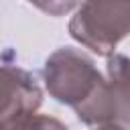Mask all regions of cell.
Listing matches in <instances>:
<instances>
[{
	"instance_id": "obj_7",
	"label": "cell",
	"mask_w": 130,
	"mask_h": 130,
	"mask_svg": "<svg viewBox=\"0 0 130 130\" xmlns=\"http://www.w3.org/2000/svg\"><path fill=\"white\" fill-rule=\"evenodd\" d=\"M4 53H6V51H4ZM4 53H0V61H2V57H4Z\"/></svg>"
},
{
	"instance_id": "obj_6",
	"label": "cell",
	"mask_w": 130,
	"mask_h": 130,
	"mask_svg": "<svg viewBox=\"0 0 130 130\" xmlns=\"http://www.w3.org/2000/svg\"><path fill=\"white\" fill-rule=\"evenodd\" d=\"M93 130H122V128H118V126H114V124H106V126H98V128H93Z\"/></svg>"
},
{
	"instance_id": "obj_1",
	"label": "cell",
	"mask_w": 130,
	"mask_h": 130,
	"mask_svg": "<svg viewBox=\"0 0 130 130\" xmlns=\"http://www.w3.org/2000/svg\"><path fill=\"white\" fill-rule=\"evenodd\" d=\"M43 79L49 95L75 112L91 104L106 83L95 63L73 47H61L47 57Z\"/></svg>"
},
{
	"instance_id": "obj_4",
	"label": "cell",
	"mask_w": 130,
	"mask_h": 130,
	"mask_svg": "<svg viewBox=\"0 0 130 130\" xmlns=\"http://www.w3.org/2000/svg\"><path fill=\"white\" fill-rule=\"evenodd\" d=\"M43 102V91L37 77L14 63V53L6 51L0 61V124L24 116L37 114Z\"/></svg>"
},
{
	"instance_id": "obj_3",
	"label": "cell",
	"mask_w": 130,
	"mask_h": 130,
	"mask_svg": "<svg viewBox=\"0 0 130 130\" xmlns=\"http://www.w3.org/2000/svg\"><path fill=\"white\" fill-rule=\"evenodd\" d=\"M108 79L95 100L77 110V118L89 126L114 124L130 130V57L114 53L106 63Z\"/></svg>"
},
{
	"instance_id": "obj_5",
	"label": "cell",
	"mask_w": 130,
	"mask_h": 130,
	"mask_svg": "<svg viewBox=\"0 0 130 130\" xmlns=\"http://www.w3.org/2000/svg\"><path fill=\"white\" fill-rule=\"evenodd\" d=\"M0 130H67L57 118L43 114H24L0 124Z\"/></svg>"
},
{
	"instance_id": "obj_2",
	"label": "cell",
	"mask_w": 130,
	"mask_h": 130,
	"mask_svg": "<svg viewBox=\"0 0 130 130\" xmlns=\"http://www.w3.org/2000/svg\"><path fill=\"white\" fill-rule=\"evenodd\" d=\"M69 35L95 55H114L130 35V2H81L69 20Z\"/></svg>"
}]
</instances>
